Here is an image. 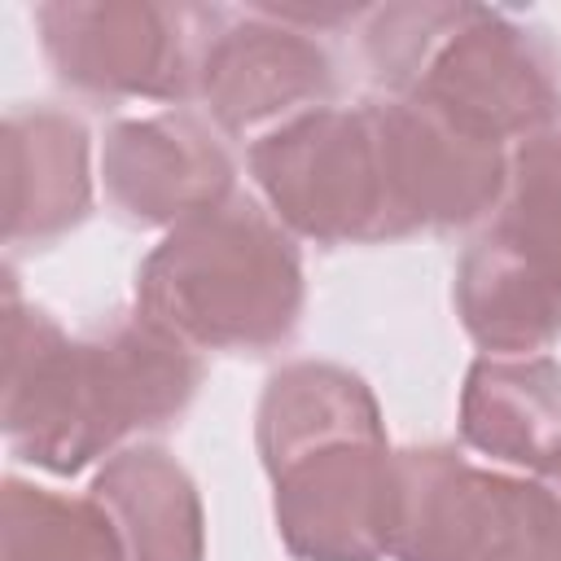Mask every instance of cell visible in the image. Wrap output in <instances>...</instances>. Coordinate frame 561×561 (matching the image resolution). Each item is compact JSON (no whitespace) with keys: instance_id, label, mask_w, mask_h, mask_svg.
Returning a JSON list of instances; mask_svg holds the SVG:
<instances>
[{"instance_id":"obj_11","label":"cell","mask_w":561,"mask_h":561,"mask_svg":"<svg viewBox=\"0 0 561 561\" xmlns=\"http://www.w3.org/2000/svg\"><path fill=\"white\" fill-rule=\"evenodd\" d=\"M4 245H53L92 215V136L53 105L4 114Z\"/></svg>"},{"instance_id":"obj_3","label":"cell","mask_w":561,"mask_h":561,"mask_svg":"<svg viewBox=\"0 0 561 561\" xmlns=\"http://www.w3.org/2000/svg\"><path fill=\"white\" fill-rule=\"evenodd\" d=\"M302 307L298 237L241 188L162 232L136 272V311L193 351H276L298 333Z\"/></svg>"},{"instance_id":"obj_6","label":"cell","mask_w":561,"mask_h":561,"mask_svg":"<svg viewBox=\"0 0 561 561\" xmlns=\"http://www.w3.org/2000/svg\"><path fill=\"white\" fill-rule=\"evenodd\" d=\"M337 66L320 31L298 26L280 4L224 9L197 66L202 118L219 136L259 140L272 127L333 105Z\"/></svg>"},{"instance_id":"obj_19","label":"cell","mask_w":561,"mask_h":561,"mask_svg":"<svg viewBox=\"0 0 561 561\" xmlns=\"http://www.w3.org/2000/svg\"><path fill=\"white\" fill-rule=\"evenodd\" d=\"M482 561H548V557H543V552L530 543V535H526V522H522V526H517V530H513V535H508L500 548H491Z\"/></svg>"},{"instance_id":"obj_1","label":"cell","mask_w":561,"mask_h":561,"mask_svg":"<svg viewBox=\"0 0 561 561\" xmlns=\"http://www.w3.org/2000/svg\"><path fill=\"white\" fill-rule=\"evenodd\" d=\"M202 373V351L145 311L70 337L4 272L0 425L18 460L61 478L110 460L136 434L175 425L197 399Z\"/></svg>"},{"instance_id":"obj_16","label":"cell","mask_w":561,"mask_h":561,"mask_svg":"<svg viewBox=\"0 0 561 561\" xmlns=\"http://www.w3.org/2000/svg\"><path fill=\"white\" fill-rule=\"evenodd\" d=\"M0 522L4 561H127L114 522L92 495L4 478Z\"/></svg>"},{"instance_id":"obj_8","label":"cell","mask_w":561,"mask_h":561,"mask_svg":"<svg viewBox=\"0 0 561 561\" xmlns=\"http://www.w3.org/2000/svg\"><path fill=\"white\" fill-rule=\"evenodd\" d=\"M101 188L123 224L171 232L237 193V162L202 114L158 110L105 127Z\"/></svg>"},{"instance_id":"obj_15","label":"cell","mask_w":561,"mask_h":561,"mask_svg":"<svg viewBox=\"0 0 561 561\" xmlns=\"http://www.w3.org/2000/svg\"><path fill=\"white\" fill-rule=\"evenodd\" d=\"M451 302L482 355H543L561 342V289L491 228L465 245Z\"/></svg>"},{"instance_id":"obj_18","label":"cell","mask_w":561,"mask_h":561,"mask_svg":"<svg viewBox=\"0 0 561 561\" xmlns=\"http://www.w3.org/2000/svg\"><path fill=\"white\" fill-rule=\"evenodd\" d=\"M526 535L548 561H561V456L526 473Z\"/></svg>"},{"instance_id":"obj_13","label":"cell","mask_w":561,"mask_h":561,"mask_svg":"<svg viewBox=\"0 0 561 561\" xmlns=\"http://www.w3.org/2000/svg\"><path fill=\"white\" fill-rule=\"evenodd\" d=\"M88 495L118 530L127 561H206V513L193 473L158 443L101 460Z\"/></svg>"},{"instance_id":"obj_2","label":"cell","mask_w":561,"mask_h":561,"mask_svg":"<svg viewBox=\"0 0 561 561\" xmlns=\"http://www.w3.org/2000/svg\"><path fill=\"white\" fill-rule=\"evenodd\" d=\"M359 57L381 96L416 101L491 145H522L561 118V48L508 9L394 0L364 9Z\"/></svg>"},{"instance_id":"obj_12","label":"cell","mask_w":561,"mask_h":561,"mask_svg":"<svg viewBox=\"0 0 561 561\" xmlns=\"http://www.w3.org/2000/svg\"><path fill=\"white\" fill-rule=\"evenodd\" d=\"M460 443L539 473L561 456V364L548 355H478L460 386Z\"/></svg>"},{"instance_id":"obj_5","label":"cell","mask_w":561,"mask_h":561,"mask_svg":"<svg viewBox=\"0 0 561 561\" xmlns=\"http://www.w3.org/2000/svg\"><path fill=\"white\" fill-rule=\"evenodd\" d=\"M219 13L184 0H48L35 9V31L61 88L88 101L175 110L197 96V66Z\"/></svg>"},{"instance_id":"obj_4","label":"cell","mask_w":561,"mask_h":561,"mask_svg":"<svg viewBox=\"0 0 561 561\" xmlns=\"http://www.w3.org/2000/svg\"><path fill=\"white\" fill-rule=\"evenodd\" d=\"M245 167L259 184V202L298 241L377 245L408 237L390 193L373 96L355 105H320L272 127L250 140Z\"/></svg>"},{"instance_id":"obj_10","label":"cell","mask_w":561,"mask_h":561,"mask_svg":"<svg viewBox=\"0 0 561 561\" xmlns=\"http://www.w3.org/2000/svg\"><path fill=\"white\" fill-rule=\"evenodd\" d=\"M373 105L386 145L390 193L408 237L456 232L495 215L508 180V149L478 140L403 96H373Z\"/></svg>"},{"instance_id":"obj_7","label":"cell","mask_w":561,"mask_h":561,"mask_svg":"<svg viewBox=\"0 0 561 561\" xmlns=\"http://www.w3.org/2000/svg\"><path fill=\"white\" fill-rule=\"evenodd\" d=\"M272 517L294 561H386L394 451L386 438L337 443L272 473Z\"/></svg>"},{"instance_id":"obj_14","label":"cell","mask_w":561,"mask_h":561,"mask_svg":"<svg viewBox=\"0 0 561 561\" xmlns=\"http://www.w3.org/2000/svg\"><path fill=\"white\" fill-rule=\"evenodd\" d=\"M368 438H386V421L359 373L329 359H294L267 377L254 408V447L267 478L307 451Z\"/></svg>"},{"instance_id":"obj_9","label":"cell","mask_w":561,"mask_h":561,"mask_svg":"<svg viewBox=\"0 0 561 561\" xmlns=\"http://www.w3.org/2000/svg\"><path fill=\"white\" fill-rule=\"evenodd\" d=\"M526 522V478L473 465L447 443L394 451L390 561H482Z\"/></svg>"},{"instance_id":"obj_17","label":"cell","mask_w":561,"mask_h":561,"mask_svg":"<svg viewBox=\"0 0 561 561\" xmlns=\"http://www.w3.org/2000/svg\"><path fill=\"white\" fill-rule=\"evenodd\" d=\"M486 228L561 289V123L508 149L504 197Z\"/></svg>"}]
</instances>
